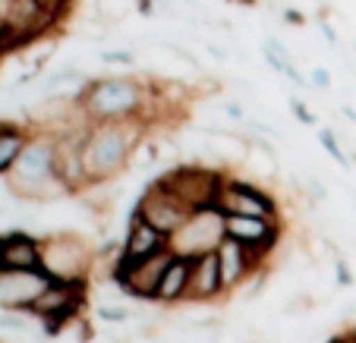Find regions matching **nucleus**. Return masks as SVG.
Instances as JSON below:
<instances>
[{
	"mask_svg": "<svg viewBox=\"0 0 356 343\" xmlns=\"http://www.w3.org/2000/svg\"><path fill=\"white\" fill-rule=\"evenodd\" d=\"M227 296L221 283V268H218V256L205 252V256L193 258V277H189V296L186 303H215V299Z\"/></svg>",
	"mask_w": 356,
	"mask_h": 343,
	"instance_id": "13",
	"label": "nucleus"
},
{
	"mask_svg": "<svg viewBox=\"0 0 356 343\" xmlns=\"http://www.w3.org/2000/svg\"><path fill=\"white\" fill-rule=\"evenodd\" d=\"M205 51H209V54L215 57V60H221V63H224V60H230V51H224L221 44H205Z\"/></svg>",
	"mask_w": 356,
	"mask_h": 343,
	"instance_id": "30",
	"label": "nucleus"
},
{
	"mask_svg": "<svg viewBox=\"0 0 356 343\" xmlns=\"http://www.w3.org/2000/svg\"><path fill=\"white\" fill-rule=\"evenodd\" d=\"M287 108H290V114L302 123V126H316V123H318L316 114H312V108L302 101V98H287Z\"/></svg>",
	"mask_w": 356,
	"mask_h": 343,
	"instance_id": "18",
	"label": "nucleus"
},
{
	"mask_svg": "<svg viewBox=\"0 0 356 343\" xmlns=\"http://www.w3.org/2000/svg\"><path fill=\"white\" fill-rule=\"evenodd\" d=\"M133 208L139 211L155 230H161L164 236H177V230H180L183 224H186V217L193 215L189 205L183 202V199H177L158 176L148 183V189L139 195V202H136Z\"/></svg>",
	"mask_w": 356,
	"mask_h": 343,
	"instance_id": "8",
	"label": "nucleus"
},
{
	"mask_svg": "<svg viewBox=\"0 0 356 343\" xmlns=\"http://www.w3.org/2000/svg\"><path fill=\"white\" fill-rule=\"evenodd\" d=\"M328 343H331V340H328Z\"/></svg>",
	"mask_w": 356,
	"mask_h": 343,
	"instance_id": "38",
	"label": "nucleus"
},
{
	"mask_svg": "<svg viewBox=\"0 0 356 343\" xmlns=\"http://www.w3.org/2000/svg\"><path fill=\"white\" fill-rule=\"evenodd\" d=\"M230 3H243V7H259V0H230Z\"/></svg>",
	"mask_w": 356,
	"mask_h": 343,
	"instance_id": "32",
	"label": "nucleus"
},
{
	"mask_svg": "<svg viewBox=\"0 0 356 343\" xmlns=\"http://www.w3.org/2000/svg\"><path fill=\"white\" fill-rule=\"evenodd\" d=\"M161 252H174L170 249V236H164L161 230H155L139 211L133 208L127 217V233H123V240H120V256L117 258L136 265V262H145V258L161 256Z\"/></svg>",
	"mask_w": 356,
	"mask_h": 343,
	"instance_id": "9",
	"label": "nucleus"
},
{
	"mask_svg": "<svg viewBox=\"0 0 356 343\" xmlns=\"http://www.w3.org/2000/svg\"><path fill=\"white\" fill-rule=\"evenodd\" d=\"M0 274H3V268H0Z\"/></svg>",
	"mask_w": 356,
	"mask_h": 343,
	"instance_id": "37",
	"label": "nucleus"
},
{
	"mask_svg": "<svg viewBox=\"0 0 356 343\" xmlns=\"http://www.w3.org/2000/svg\"><path fill=\"white\" fill-rule=\"evenodd\" d=\"M262 60L268 63V67L275 69L277 76H284V73H287V69H290V63H293V60H287V57H281V54H277V51H271L268 44H262Z\"/></svg>",
	"mask_w": 356,
	"mask_h": 343,
	"instance_id": "20",
	"label": "nucleus"
},
{
	"mask_svg": "<svg viewBox=\"0 0 356 343\" xmlns=\"http://www.w3.org/2000/svg\"><path fill=\"white\" fill-rule=\"evenodd\" d=\"M281 19L287 22L290 28H302L306 22H309V16L302 13V10H296V7H284V10H281Z\"/></svg>",
	"mask_w": 356,
	"mask_h": 343,
	"instance_id": "23",
	"label": "nucleus"
},
{
	"mask_svg": "<svg viewBox=\"0 0 356 343\" xmlns=\"http://www.w3.org/2000/svg\"><path fill=\"white\" fill-rule=\"evenodd\" d=\"M302 189H309L312 202H322V199H328V192H325V186H322V183H318V180H312V176H309V180H306V183H302Z\"/></svg>",
	"mask_w": 356,
	"mask_h": 343,
	"instance_id": "27",
	"label": "nucleus"
},
{
	"mask_svg": "<svg viewBox=\"0 0 356 343\" xmlns=\"http://www.w3.org/2000/svg\"><path fill=\"white\" fill-rule=\"evenodd\" d=\"M67 82H86V76L76 67H67V69H60V73L47 76V88H60V85H67Z\"/></svg>",
	"mask_w": 356,
	"mask_h": 343,
	"instance_id": "19",
	"label": "nucleus"
},
{
	"mask_svg": "<svg viewBox=\"0 0 356 343\" xmlns=\"http://www.w3.org/2000/svg\"><path fill=\"white\" fill-rule=\"evenodd\" d=\"M47 283L51 281L44 271H3L0 274V309L29 312Z\"/></svg>",
	"mask_w": 356,
	"mask_h": 343,
	"instance_id": "11",
	"label": "nucleus"
},
{
	"mask_svg": "<svg viewBox=\"0 0 356 343\" xmlns=\"http://www.w3.org/2000/svg\"><path fill=\"white\" fill-rule=\"evenodd\" d=\"M88 283L92 281H76V283H63V281H51L44 290L38 293V299L32 303L29 315L44 321L47 334H60L67 324L79 321L82 312L88 303Z\"/></svg>",
	"mask_w": 356,
	"mask_h": 343,
	"instance_id": "5",
	"label": "nucleus"
},
{
	"mask_svg": "<svg viewBox=\"0 0 356 343\" xmlns=\"http://www.w3.org/2000/svg\"><path fill=\"white\" fill-rule=\"evenodd\" d=\"M152 133V120H114V123H88L86 133V174L88 186L98 189L104 183L127 174V167L136 161L139 149L145 145Z\"/></svg>",
	"mask_w": 356,
	"mask_h": 343,
	"instance_id": "2",
	"label": "nucleus"
},
{
	"mask_svg": "<svg viewBox=\"0 0 356 343\" xmlns=\"http://www.w3.org/2000/svg\"><path fill=\"white\" fill-rule=\"evenodd\" d=\"M318 32H322V38L328 41L331 47H337V44H341V35L334 32V26H331L328 19H318Z\"/></svg>",
	"mask_w": 356,
	"mask_h": 343,
	"instance_id": "25",
	"label": "nucleus"
},
{
	"mask_svg": "<svg viewBox=\"0 0 356 343\" xmlns=\"http://www.w3.org/2000/svg\"><path fill=\"white\" fill-rule=\"evenodd\" d=\"M101 321H117V324H127L129 321V309H114V306H101L98 309Z\"/></svg>",
	"mask_w": 356,
	"mask_h": 343,
	"instance_id": "22",
	"label": "nucleus"
},
{
	"mask_svg": "<svg viewBox=\"0 0 356 343\" xmlns=\"http://www.w3.org/2000/svg\"><path fill=\"white\" fill-rule=\"evenodd\" d=\"M10 54H13V44H10V26L0 19V60L10 57Z\"/></svg>",
	"mask_w": 356,
	"mask_h": 343,
	"instance_id": "24",
	"label": "nucleus"
},
{
	"mask_svg": "<svg viewBox=\"0 0 356 343\" xmlns=\"http://www.w3.org/2000/svg\"><path fill=\"white\" fill-rule=\"evenodd\" d=\"M227 215L221 208H199L186 217L177 236H170V249L177 256H189V258H199L205 252H215L218 246L224 242L227 236V227H224Z\"/></svg>",
	"mask_w": 356,
	"mask_h": 343,
	"instance_id": "6",
	"label": "nucleus"
},
{
	"mask_svg": "<svg viewBox=\"0 0 356 343\" xmlns=\"http://www.w3.org/2000/svg\"><path fill=\"white\" fill-rule=\"evenodd\" d=\"M161 101L164 98L155 92V82L139 73L92 76L73 92V104L86 123L155 120V108Z\"/></svg>",
	"mask_w": 356,
	"mask_h": 343,
	"instance_id": "1",
	"label": "nucleus"
},
{
	"mask_svg": "<svg viewBox=\"0 0 356 343\" xmlns=\"http://www.w3.org/2000/svg\"><path fill=\"white\" fill-rule=\"evenodd\" d=\"M221 211L224 215H246V217H268V221H281V202L259 186L256 180H243V176L227 174L221 195Z\"/></svg>",
	"mask_w": 356,
	"mask_h": 343,
	"instance_id": "7",
	"label": "nucleus"
},
{
	"mask_svg": "<svg viewBox=\"0 0 356 343\" xmlns=\"http://www.w3.org/2000/svg\"><path fill=\"white\" fill-rule=\"evenodd\" d=\"M35 126V123H32ZM7 186L22 202H51V199H70L63 192L54 170V129L35 126L26 151L19 155L16 167L10 170Z\"/></svg>",
	"mask_w": 356,
	"mask_h": 343,
	"instance_id": "3",
	"label": "nucleus"
},
{
	"mask_svg": "<svg viewBox=\"0 0 356 343\" xmlns=\"http://www.w3.org/2000/svg\"><path fill=\"white\" fill-rule=\"evenodd\" d=\"M35 126L32 123H13V120H0V176L7 180L10 170L16 167L19 155L26 151L29 139H32Z\"/></svg>",
	"mask_w": 356,
	"mask_h": 343,
	"instance_id": "15",
	"label": "nucleus"
},
{
	"mask_svg": "<svg viewBox=\"0 0 356 343\" xmlns=\"http://www.w3.org/2000/svg\"><path fill=\"white\" fill-rule=\"evenodd\" d=\"M215 256H218V268H221L224 293H236V290L246 287L259 271H268L256 262V256H252L243 242L230 240V236H224V242L215 249Z\"/></svg>",
	"mask_w": 356,
	"mask_h": 343,
	"instance_id": "10",
	"label": "nucleus"
},
{
	"mask_svg": "<svg viewBox=\"0 0 356 343\" xmlns=\"http://www.w3.org/2000/svg\"><path fill=\"white\" fill-rule=\"evenodd\" d=\"M95 262H98V252L82 236L70 233V230L51 233L41 240V271L47 274V281H63V283L92 281Z\"/></svg>",
	"mask_w": 356,
	"mask_h": 343,
	"instance_id": "4",
	"label": "nucleus"
},
{
	"mask_svg": "<svg viewBox=\"0 0 356 343\" xmlns=\"http://www.w3.org/2000/svg\"><path fill=\"white\" fill-rule=\"evenodd\" d=\"M180 3H186V7H195V0H180Z\"/></svg>",
	"mask_w": 356,
	"mask_h": 343,
	"instance_id": "34",
	"label": "nucleus"
},
{
	"mask_svg": "<svg viewBox=\"0 0 356 343\" xmlns=\"http://www.w3.org/2000/svg\"><path fill=\"white\" fill-rule=\"evenodd\" d=\"M309 82H312V88H316V92H328L334 79H331V69L328 67H316L309 73Z\"/></svg>",
	"mask_w": 356,
	"mask_h": 343,
	"instance_id": "21",
	"label": "nucleus"
},
{
	"mask_svg": "<svg viewBox=\"0 0 356 343\" xmlns=\"http://www.w3.org/2000/svg\"><path fill=\"white\" fill-rule=\"evenodd\" d=\"M98 60L104 63V67H133L136 63V54L129 51V47H108V51H101Z\"/></svg>",
	"mask_w": 356,
	"mask_h": 343,
	"instance_id": "17",
	"label": "nucleus"
},
{
	"mask_svg": "<svg viewBox=\"0 0 356 343\" xmlns=\"http://www.w3.org/2000/svg\"><path fill=\"white\" fill-rule=\"evenodd\" d=\"M337 283H341V287H350V283H353V274H350L343 258H337Z\"/></svg>",
	"mask_w": 356,
	"mask_h": 343,
	"instance_id": "29",
	"label": "nucleus"
},
{
	"mask_svg": "<svg viewBox=\"0 0 356 343\" xmlns=\"http://www.w3.org/2000/svg\"><path fill=\"white\" fill-rule=\"evenodd\" d=\"M0 268L3 271H41V240L32 236L29 230H10V233H3Z\"/></svg>",
	"mask_w": 356,
	"mask_h": 343,
	"instance_id": "12",
	"label": "nucleus"
},
{
	"mask_svg": "<svg viewBox=\"0 0 356 343\" xmlns=\"http://www.w3.org/2000/svg\"><path fill=\"white\" fill-rule=\"evenodd\" d=\"M189 277H193V258L189 256H170L168 268L161 274L155 293V306H180L189 296Z\"/></svg>",
	"mask_w": 356,
	"mask_h": 343,
	"instance_id": "14",
	"label": "nucleus"
},
{
	"mask_svg": "<svg viewBox=\"0 0 356 343\" xmlns=\"http://www.w3.org/2000/svg\"><path fill=\"white\" fill-rule=\"evenodd\" d=\"M353 54H356V41H353Z\"/></svg>",
	"mask_w": 356,
	"mask_h": 343,
	"instance_id": "35",
	"label": "nucleus"
},
{
	"mask_svg": "<svg viewBox=\"0 0 356 343\" xmlns=\"http://www.w3.org/2000/svg\"><path fill=\"white\" fill-rule=\"evenodd\" d=\"M318 145H322V149H325V155H328L334 164H341V167H350V164H353V161H350V155H347V151L341 149V142H337L334 129H328V126H322V129H318Z\"/></svg>",
	"mask_w": 356,
	"mask_h": 343,
	"instance_id": "16",
	"label": "nucleus"
},
{
	"mask_svg": "<svg viewBox=\"0 0 356 343\" xmlns=\"http://www.w3.org/2000/svg\"><path fill=\"white\" fill-rule=\"evenodd\" d=\"M341 114L347 117V120H350V123H353V126H356V110L350 108V104H343V108H341Z\"/></svg>",
	"mask_w": 356,
	"mask_h": 343,
	"instance_id": "31",
	"label": "nucleus"
},
{
	"mask_svg": "<svg viewBox=\"0 0 356 343\" xmlns=\"http://www.w3.org/2000/svg\"><path fill=\"white\" fill-rule=\"evenodd\" d=\"M133 3H136V13L145 16V19H148V16H155V10H158L155 0H133Z\"/></svg>",
	"mask_w": 356,
	"mask_h": 343,
	"instance_id": "28",
	"label": "nucleus"
},
{
	"mask_svg": "<svg viewBox=\"0 0 356 343\" xmlns=\"http://www.w3.org/2000/svg\"><path fill=\"white\" fill-rule=\"evenodd\" d=\"M38 3H41V7H51V3H54V0H38Z\"/></svg>",
	"mask_w": 356,
	"mask_h": 343,
	"instance_id": "33",
	"label": "nucleus"
},
{
	"mask_svg": "<svg viewBox=\"0 0 356 343\" xmlns=\"http://www.w3.org/2000/svg\"><path fill=\"white\" fill-rule=\"evenodd\" d=\"M312 3H322V0H312Z\"/></svg>",
	"mask_w": 356,
	"mask_h": 343,
	"instance_id": "36",
	"label": "nucleus"
},
{
	"mask_svg": "<svg viewBox=\"0 0 356 343\" xmlns=\"http://www.w3.org/2000/svg\"><path fill=\"white\" fill-rule=\"evenodd\" d=\"M221 110L230 117V120H236V123H246V120H249V117H246V110H243L236 101H224V104H221Z\"/></svg>",
	"mask_w": 356,
	"mask_h": 343,
	"instance_id": "26",
	"label": "nucleus"
}]
</instances>
